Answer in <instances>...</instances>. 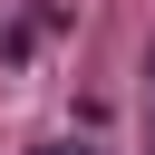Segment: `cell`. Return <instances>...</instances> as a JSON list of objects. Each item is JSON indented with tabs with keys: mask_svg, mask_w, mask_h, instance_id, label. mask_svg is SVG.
Segmentation results:
<instances>
[{
	"mask_svg": "<svg viewBox=\"0 0 155 155\" xmlns=\"http://www.w3.org/2000/svg\"><path fill=\"white\" fill-rule=\"evenodd\" d=\"M39 155H87V145H39Z\"/></svg>",
	"mask_w": 155,
	"mask_h": 155,
	"instance_id": "6da1fadb",
	"label": "cell"
}]
</instances>
